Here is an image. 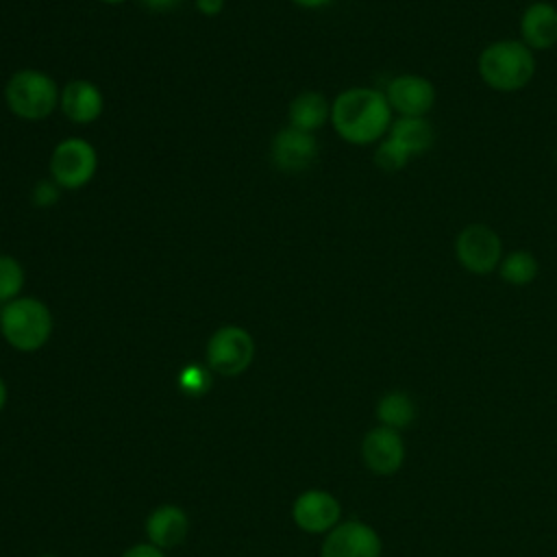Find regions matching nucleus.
<instances>
[{
	"label": "nucleus",
	"mask_w": 557,
	"mask_h": 557,
	"mask_svg": "<svg viewBox=\"0 0 557 557\" xmlns=\"http://www.w3.org/2000/svg\"><path fill=\"white\" fill-rule=\"evenodd\" d=\"M394 122L385 91L374 87H348L331 102L335 133L352 146L379 144Z\"/></svg>",
	"instance_id": "nucleus-1"
},
{
	"label": "nucleus",
	"mask_w": 557,
	"mask_h": 557,
	"mask_svg": "<svg viewBox=\"0 0 557 557\" xmlns=\"http://www.w3.org/2000/svg\"><path fill=\"white\" fill-rule=\"evenodd\" d=\"M535 72V52L520 37L487 41L476 57V74L481 83L498 94H516L524 89Z\"/></svg>",
	"instance_id": "nucleus-2"
},
{
	"label": "nucleus",
	"mask_w": 557,
	"mask_h": 557,
	"mask_svg": "<svg viewBox=\"0 0 557 557\" xmlns=\"http://www.w3.org/2000/svg\"><path fill=\"white\" fill-rule=\"evenodd\" d=\"M0 329L15 350L33 352L48 342L52 333V315L37 298H15L0 311Z\"/></svg>",
	"instance_id": "nucleus-3"
},
{
	"label": "nucleus",
	"mask_w": 557,
	"mask_h": 557,
	"mask_svg": "<svg viewBox=\"0 0 557 557\" xmlns=\"http://www.w3.org/2000/svg\"><path fill=\"white\" fill-rule=\"evenodd\" d=\"M453 255L461 270L474 276H490L496 274L500 259L505 255L503 237L498 235L496 228L483 224V222H472L459 228L453 242Z\"/></svg>",
	"instance_id": "nucleus-4"
},
{
	"label": "nucleus",
	"mask_w": 557,
	"mask_h": 557,
	"mask_svg": "<svg viewBox=\"0 0 557 557\" xmlns=\"http://www.w3.org/2000/svg\"><path fill=\"white\" fill-rule=\"evenodd\" d=\"M4 98L17 117L44 120L54 111L59 102V89L48 74L37 70H20L9 78Z\"/></svg>",
	"instance_id": "nucleus-5"
},
{
	"label": "nucleus",
	"mask_w": 557,
	"mask_h": 557,
	"mask_svg": "<svg viewBox=\"0 0 557 557\" xmlns=\"http://www.w3.org/2000/svg\"><path fill=\"white\" fill-rule=\"evenodd\" d=\"M255 357L252 335L242 326L218 329L207 344V363L222 376L242 374Z\"/></svg>",
	"instance_id": "nucleus-6"
},
{
	"label": "nucleus",
	"mask_w": 557,
	"mask_h": 557,
	"mask_svg": "<svg viewBox=\"0 0 557 557\" xmlns=\"http://www.w3.org/2000/svg\"><path fill=\"white\" fill-rule=\"evenodd\" d=\"M98 157L89 141L81 137H70L61 141L50 157L52 181L63 189H78L91 181L96 174Z\"/></svg>",
	"instance_id": "nucleus-7"
},
{
	"label": "nucleus",
	"mask_w": 557,
	"mask_h": 557,
	"mask_svg": "<svg viewBox=\"0 0 557 557\" xmlns=\"http://www.w3.org/2000/svg\"><path fill=\"white\" fill-rule=\"evenodd\" d=\"M385 98L394 113L407 117H426L437 102V89L424 74H398L385 87Z\"/></svg>",
	"instance_id": "nucleus-8"
},
{
	"label": "nucleus",
	"mask_w": 557,
	"mask_h": 557,
	"mask_svg": "<svg viewBox=\"0 0 557 557\" xmlns=\"http://www.w3.org/2000/svg\"><path fill=\"white\" fill-rule=\"evenodd\" d=\"M322 557H381V540L363 522H342L326 535Z\"/></svg>",
	"instance_id": "nucleus-9"
},
{
	"label": "nucleus",
	"mask_w": 557,
	"mask_h": 557,
	"mask_svg": "<svg viewBox=\"0 0 557 557\" xmlns=\"http://www.w3.org/2000/svg\"><path fill=\"white\" fill-rule=\"evenodd\" d=\"M520 39L533 52H546L557 46V4L550 0L529 2L518 20Z\"/></svg>",
	"instance_id": "nucleus-10"
},
{
	"label": "nucleus",
	"mask_w": 557,
	"mask_h": 557,
	"mask_svg": "<svg viewBox=\"0 0 557 557\" xmlns=\"http://www.w3.org/2000/svg\"><path fill=\"white\" fill-rule=\"evenodd\" d=\"M342 507L335 496L322 490L302 492L292 509L294 522L307 533H324L337 527Z\"/></svg>",
	"instance_id": "nucleus-11"
},
{
	"label": "nucleus",
	"mask_w": 557,
	"mask_h": 557,
	"mask_svg": "<svg viewBox=\"0 0 557 557\" xmlns=\"http://www.w3.org/2000/svg\"><path fill=\"white\" fill-rule=\"evenodd\" d=\"M318 157V141L313 133L287 126L276 133L272 141V159L281 170L300 172L307 170Z\"/></svg>",
	"instance_id": "nucleus-12"
},
{
	"label": "nucleus",
	"mask_w": 557,
	"mask_h": 557,
	"mask_svg": "<svg viewBox=\"0 0 557 557\" xmlns=\"http://www.w3.org/2000/svg\"><path fill=\"white\" fill-rule=\"evenodd\" d=\"M363 461L374 474H394L405 459V444L398 431L379 426L372 429L361 444Z\"/></svg>",
	"instance_id": "nucleus-13"
},
{
	"label": "nucleus",
	"mask_w": 557,
	"mask_h": 557,
	"mask_svg": "<svg viewBox=\"0 0 557 557\" xmlns=\"http://www.w3.org/2000/svg\"><path fill=\"white\" fill-rule=\"evenodd\" d=\"M61 109L72 122L89 124L102 113V94L89 81H70L61 91Z\"/></svg>",
	"instance_id": "nucleus-14"
},
{
	"label": "nucleus",
	"mask_w": 557,
	"mask_h": 557,
	"mask_svg": "<svg viewBox=\"0 0 557 557\" xmlns=\"http://www.w3.org/2000/svg\"><path fill=\"white\" fill-rule=\"evenodd\" d=\"M187 513L176 505H161L146 520L148 540L159 548L178 546L187 535Z\"/></svg>",
	"instance_id": "nucleus-15"
},
{
	"label": "nucleus",
	"mask_w": 557,
	"mask_h": 557,
	"mask_svg": "<svg viewBox=\"0 0 557 557\" xmlns=\"http://www.w3.org/2000/svg\"><path fill=\"white\" fill-rule=\"evenodd\" d=\"M389 137L400 141L411 157H420L429 152L435 144V128L429 117H407L398 115L394 117L389 131Z\"/></svg>",
	"instance_id": "nucleus-16"
},
{
	"label": "nucleus",
	"mask_w": 557,
	"mask_h": 557,
	"mask_svg": "<svg viewBox=\"0 0 557 557\" xmlns=\"http://www.w3.org/2000/svg\"><path fill=\"white\" fill-rule=\"evenodd\" d=\"M331 120V104L320 91H302L289 104V124L298 131L313 133Z\"/></svg>",
	"instance_id": "nucleus-17"
},
{
	"label": "nucleus",
	"mask_w": 557,
	"mask_h": 557,
	"mask_svg": "<svg viewBox=\"0 0 557 557\" xmlns=\"http://www.w3.org/2000/svg\"><path fill=\"white\" fill-rule=\"evenodd\" d=\"M496 274L511 287H527L540 276V261L531 250L513 248L503 255Z\"/></svg>",
	"instance_id": "nucleus-18"
},
{
	"label": "nucleus",
	"mask_w": 557,
	"mask_h": 557,
	"mask_svg": "<svg viewBox=\"0 0 557 557\" xmlns=\"http://www.w3.org/2000/svg\"><path fill=\"white\" fill-rule=\"evenodd\" d=\"M376 416L383 422V426L398 431L413 422L416 407H413V400L405 392H389L379 400Z\"/></svg>",
	"instance_id": "nucleus-19"
},
{
	"label": "nucleus",
	"mask_w": 557,
	"mask_h": 557,
	"mask_svg": "<svg viewBox=\"0 0 557 557\" xmlns=\"http://www.w3.org/2000/svg\"><path fill=\"white\" fill-rule=\"evenodd\" d=\"M411 159L413 157L407 152V148L389 135H385L374 148V165L383 172H400Z\"/></svg>",
	"instance_id": "nucleus-20"
},
{
	"label": "nucleus",
	"mask_w": 557,
	"mask_h": 557,
	"mask_svg": "<svg viewBox=\"0 0 557 557\" xmlns=\"http://www.w3.org/2000/svg\"><path fill=\"white\" fill-rule=\"evenodd\" d=\"M24 285V270L17 259L0 255V302H11Z\"/></svg>",
	"instance_id": "nucleus-21"
},
{
	"label": "nucleus",
	"mask_w": 557,
	"mask_h": 557,
	"mask_svg": "<svg viewBox=\"0 0 557 557\" xmlns=\"http://www.w3.org/2000/svg\"><path fill=\"white\" fill-rule=\"evenodd\" d=\"M178 385H181L183 392L198 396V394H205V392L209 389L211 376H209V372H207L205 368H200V366H196V363H189V366L181 372Z\"/></svg>",
	"instance_id": "nucleus-22"
},
{
	"label": "nucleus",
	"mask_w": 557,
	"mask_h": 557,
	"mask_svg": "<svg viewBox=\"0 0 557 557\" xmlns=\"http://www.w3.org/2000/svg\"><path fill=\"white\" fill-rule=\"evenodd\" d=\"M57 198H59V185L54 181L52 183L50 181H39L33 189V202L37 207H50V205L57 202Z\"/></svg>",
	"instance_id": "nucleus-23"
},
{
	"label": "nucleus",
	"mask_w": 557,
	"mask_h": 557,
	"mask_svg": "<svg viewBox=\"0 0 557 557\" xmlns=\"http://www.w3.org/2000/svg\"><path fill=\"white\" fill-rule=\"evenodd\" d=\"M122 557H163V550L154 544H137V546H131Z\"/></svg>",
	"instance_id": "nucleus-24"
},
{
	"label": "nucleus",
	"mask_w": 557,
	"mask_h": 557,
	"mask_svg": "<svg viewBox=\"0 0 557 557\" xmlns=\"http://www.w3.org/2000/svg\"><path fill=\"white\" fill-rule=\"evenodd\" d=\"M196 7L205 15H218L224 7V0H196Z\"/></svg>",
	"instance_id": "nucleus-25"
},
{
	"label": "nucleus",
	"mask_w": 557,
	"mask_h": 557,
	"mask_svg": "<svg viewBox=\"0 0 557 557\" xmlns=\"http://www.w3.org/2000/svg\"><path fill=\"white\" fill-rule=\"evenodd\" d=\"M141 2L154 11H165V9H172L178 4V0H141Z\"/></svg>",
	"instance_id": "nucleus-26"
},
{
	"label": "nucleus",
	"mask_w": 557,
	"mask_h": 557,
	"mask_svg": "<svg viewBox=\"0 0 557 557\" xmlns=\"http://www.w3.org/2000/svg\"><path fill=\"white\" fill-rule=\"evenodd\" d=\"M292 2L298 4V7H302V9H322V7L331 4L333 0H292Z\"/></svg>",
	"instance_id": "nucleus-27"
},
{
	"label": "nucleus",
	"mask_w": 557,
	"mask_h": 557,
	"mask_svg": "<svg viewBox=\"0 0 557 557\" xmlns=\"http://www.w3.org/2000/svg\"><path fill=\"white\" fill-rule=\"evenodd\" d=\"M4 405H7V385H4V381L0 376V411L4 409Z\"/></svg>",
	"instance_id": "nucleus-28"
},
{
	"label": "nucleus",
	"mask_w": 557,
	"mask_h": 557,
	"mask_svg": "<svg viewBox=\"0 0 557 557\" xmlns=\"http://www.w3.org/2000/svg\"><path fill=\"white\" fill-rule=\"evenodd\" d=\"M104 2H122V0H104Z\"/></svg>",
	"instance_id": "nucleus-29"
},
{
	"label": "nucleus",
	"mask_w": 557,
	"mask_h": 557,
	"mask_svg": "<svg viewBox=\"0 0 557 557\" xmlns=\"http://www.w3.org/2000/svg\"><path fill=\"white\" fill-rule=\"evenodd\" d=\"M41 557H54V555H41Z\"/></svg>",
	"instance_id": "nucleus-30"
},
{
	"label": "nucleus",
	"mask_w": 557,
	"mask_h": 557,
	"mask_svg": "<svg viewBox=\"0 0 557 557\" xmlns=\"http://www.w3.org/2000/svg\"><path fill=\"white\" fill-rule=\"evenodd\" d=\"M0 311H2V309H0Z\"/></svg>",
	"instance_id": "nucleus-31"
}]
</instances>
